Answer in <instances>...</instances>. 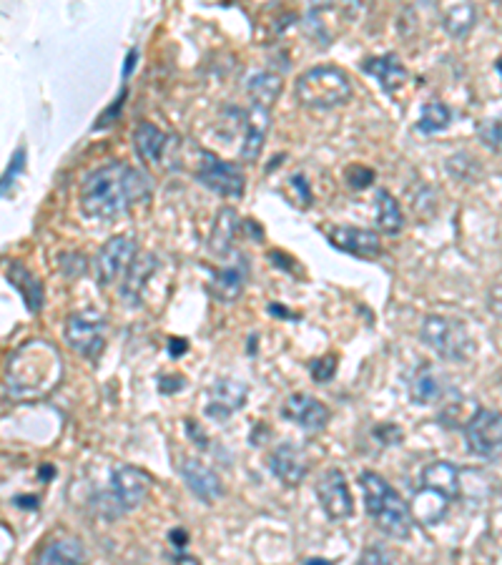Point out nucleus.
<instances>
[{
    "label": "nucleus",
    "instance_id": "30",
    "mask_svg": "<svg viewBox=\"0 0 502 565\" xmlns=\"http://www.w3.org/2000/svg\"><path fill=\"white\" fill-rule=\"evenodd\" d=\"M475 26V8L470 3H459V5H452L447 13H444V28L450 30L452 35H465L467 30Z\"/></svg>",
    "mask_w": 502,
    "mask_h": 565
},
{
    "label": "nucleus",
    "instance_id": "42",
    "mask_svg": "<svg viewBox=\"0 0 502 565\" xmlns=\"http://www.w3.org/2000/svg\"><path fill=\"white\" fill-rule=\"evenodd\" d=\"M304 565H332V563H326V561H307Z\"/></svg>",
    "mask_w": 502,
    "mask_h": 565
},
{
    "label": "nucleus",
    "instance_id": "4",
    "mask_svg": "<svg viewBox=\"0 0 502 565\" xmlns=\"http://www.w3.org/2000/svg\"><path fill=\"white\" fill-rule=\"evenodd\" d=\"M420 337L432 352H437L447 362H465L475 352V342L467 334V327L452 317H443V314L425 317Z\"/></svg>",
    "mask_w": 502,
    "mask_h": 565
},
{
    "label": "nucleus",
    "instance_id": "26",
    "mask_svg": "<svg viewBox=\"0 0 502 565\" xmlns=\"http://www.w3.org/2000/svg\"><path fill=\"white\" fill-rule=\"evenodd\" d=\"M249 96L251 104L264 106V108H271L274 101L279 98L281 93V78L274 74H254L249 78Z\"/></svg>",
    "mask_w": 502,
    "mask_h": 565
},
{
    "label": "nucleus",
    "instance_id": "2",
    "mask_svg": "<svg viewBox=\"0 0 502 565\" xmlns=\"http://www.w3.org/2000/svg\"><path fill=\"white\" fill-rule=\"evenodd\" d=\"M359 483H362V490H365L367 513H370L374 525L392 538L410 536L412 513H410V506L402 500V495L382 475H377L372 470L362 473Z\"/></svg>",
    "mask_w": 502,
    "mask_h": 565
},
{
    "label": "nucleus",
    "instance_id": "7",
    "mask_svg": "<svg viewBox=\"0 0 502 565\" xmlns=\"http://www.w3.org/2000/svg\"><path fill=\"white\" fill-rule=\"evenodd\" d=\"M66 342L74 347L81 357L98 359L106 347L104 317L93 312L71 314L66 319Z\"/></svg>",
    "mask_w": 502,
    "mask_h": 565
},
{
    "label": "nucleus",
    "instance_id": "27",
    "mask_svg": "<svg viewBox=\"0 0 502 565\" xmlns=\"http://www.w3.org/2000/svg\"><path fill=\"white\" fill-rule=\"evenodd\" d=\"M377 224H380V229H382L384 234H399L402 226H404L402 208L395 201V196L389 192H384V189L377 192Z\"/></svg>",
    "mask_w": 502,
    "mask_h": 565
},
{
    "label": "nucleus",
    "instance_id": "12",
    "mask_svg": "<svg viewBox=\"0 0 502 565\" xmlns=\"http://www.w3.org/2000/svg\"><path fill=\"white\" fill-rule=\"evenodd\" d=\"M284 417L296 422L299 428H304L307 432H322L329 422V410H326L322 402L311 395H304V392H296L289 400L284 402Z\"/></svg>",
    "mask_w": 502,
    "mask_h": 565
},
{
    "label": "nucleus",
    "instance_id": "9",
    "mask_svg": "<svg viewBox=\"0 0 502 565\" xmlns=\"http://www.w3.org/2000/svg\"><path fill=\"white\" fill-rule=\"evenodd\" d=\"M317 498H319V506L326 513V518H332V521H344L355 513V500H352V492L347 485V477L337 467L326 470L325 475L317 480Z\"/></svg>",
    "mask_w": 502,
    "mask_h": 565
},
{
    "label": "nucleus",
    "instance_id": "14",
    "mask_svg": "<svg viewBox=\"0 0 502 565\" xmlns=\"http://www.w3.org/2000/svg\"><path fill=\"white\" fill-rule=\"evenodd\" d=\"M181 475H184V483L189 485V490L207 500V503H214L224 495V483L222 477L216 475L208 465H204L201 460H184L181 465Z\"/></svg>",
    "mask_w": 502,
    "mask_h": 565
},
{
    "label": "nucleus",
    "instance_id": "23",
    "mask_svg": "<svg viewBox=\"0 0 502 565\" xmlns=\"http://www.w3.org/2000/svg\"><path fill=\"white\" fill-rule=\"evenodd\" d=\"M447 507H450V500L444 495L420 488L412 495L410 513H412V521H417L420 525H437L447 515Z\"/></svg>",
    "mask_w": 502,
    "mask_h": 565
},
{
    "label": "nucleus",
    "instance_id": "13",
    "mask_svg": "<svg viewBox=\"0 0 502 565\" xmlns=\"http://www.w3.org/2000/svg\"><path fill=\"white\" fill-rule=\"evenodd\" d=\"M249 395V387L239 380H216L208 392L207 415L211 420H226L237 412Z\"/></svg>",
    "mask_w": 502,
    "mask_h": 565
},
{
    "label": "nucleus",
    "instance_id": "24",
    "mask_svg": "<svg viewBox=\"0 0 502 565\" xmlns=\"http://www.w3.org/2000/svg\"><path fill=\"white\" fill-rule=\"evenodd\" d=\"M239 229V214L231 207H224L219 214H216V222L211 226V234H208V249L216 254V256H226L231 252V241H234V234Z\"/></svg>",
    "mask_w": 502,
    "mask_h": 565
},
{
    "label": "nucleus",
    "instance_id": "39",
    "mask_svg": "<svg viewBox=\"0 0 502 565\" xmlns=\"http://www.w3.org/2000/svg\"><path fill=\"white\" fill-rule=\"evenodd\" d=\"M186 430H189V435H193V437L199 440V447H207V440H204V435L199 432L196 422H186Z\"/></svg>",
    "mask_w": 502,
    "mask_h": 565
},
{
    "label": "nucleus",
    "instance_id": "19",
    "mask_svg": "<svg viewBox=\"0 0 502 565\" xmlns=\"http://www.w3.org/2000/svg\"><path fill=\"white\" fill-rule=\"evenodd\" d=\"M86 561L89 553L78 538H56L41 548L35 565H86Z\"/></svg>",
    "mask_w": 502,
    "mask_h": 565
},
{
    "label": "nucleus",
    "instance_id": "20",
    "mask_svg": "<svg viewBox=\"0 0 502 565\" xmlns=\"http://www.w3.org/2000/svg\"><path fill=\"white\" fill-rule=\"evenodd\" d=\"M269 121H271L269 108L259 104H251V108L247 111V134H244V146H241V159L244 161L251 164V161L259 159V153L264 149Z\"/></svg>",
    "mask_w": 502,
    "mask_h": 565
},
{
    "label": "nucleus",
    "instance_id": "28",
    "mask_svg": "<svg viewBox=\"0 0 502 565\" xmlns=\"http://www.w3.org/2000/svg\"><path fill=\"white\" fill-rule=\"evenodd\" d=\"M452 121V111L447 108V104L443 101H429L422 108L420 114V121H417V131L420 134H437V131H444Z\"/></svg>",
    "mask_w": 502,
    "mask_h": 565
},
{
    "label": "nucleus",
    "instance_id": "8",
    "mask_svg": "<svg viewBox=\"0 0 502 565\" xmlns=\"http://www.w3.org/2000/svg\"><path fill=\"white\" fill-rule=\"evenodd\" d=\"M136 256H138V247H136L133 237L119 234V237L108 239L101 247V252L96 254V279H98V284L111 286L123 271L131 269Z\"/></svg>",
    "mask_w": 502,
    "mask_h": 565
},
{
    "label": "nucleus",
    "instance_id": "6",
    "mask_svg": "<svg viewBox=\"0 0 502 565\" xmlns=\"http://www.w3.org/2000/svg\"><path fill=\"white\" fill-rule=\"evenodd\" d=\"M196 179L207 186L208 192L226 196V199H239L247 189V177L237 164L224 161L216 153L201 151V164L196 169Z\"/></svg>",
    "mask_w": 502,
    "mask_h": 565
},
{
    "label": "nucleus",
    "instance_id": "1",
    "mask_svg": "<svg viewBox=\"0 0 502 565\" xmlns=\"http://www.w3.org/2000/svg\"><path fill=\"white\" fill-rule=\"evenodd\" d=\"M151 196L148 179L126 161L93 169L81 184V208L90 219H119Z\"/></svg>",
    "mask_w": 502,
    "mask_h": 565
},
{
    "label": "nucleus",
    "instance_id": "35",
    "mask_svg": "<svg viewBox=\"0 0 502 565\" xmlns=\"http://www.w3.org/2000/svg\"><path fill=\"white\" fill-rule=\"evenodd\" d=\"M59 262H60V271L66 274V277H71V279H75V277H81L83 271H86V259L81 256V254H60L59 256Z\"/></svg>",
    "mask_w": 502,
    "mask_h": 565
},
{
    "label": "nucleus",
    "instance_id": "17",
    "mask_svg": "<svg viewBox=\"0 0 502 565\" xmlns=\"http://www.w3.org/2000/svg\"><path fill=\"white\" fill-rule=\"evenodd\" d=\"M269 470L279 477L284 485L294 488L302 483V477L307 473V458L304 452L292 443H281L269 458Z\"/></svg>",
    "mask_w": 502,
    "mask_h": 565
},
{
    "label": "nucleus",
    "instance_id": "16",
    "mask_svg": "<svg viewBox=\"0 0 502 565\" xmlns=\"http://www.w3.org/2000/svg\"><path fill=\"white\" fill-rule=\"evenodd\" d=\"M247 279H249V262H247L244 254H239L237 264H231V267L226 269H214V282L208 286V292L219 299V302L229 304V302L241 297V292L247 286Z\"/></svg>",
    "mask_w": 502,
    "mask_h": 565
},
{
    "label": "nucleus",
    "instance_id": "41",
    "mask_svg": "<svg viewBox=\"0 0 502 565\" xmlns=\"http://www.w3.org/2000/svg\"><path fill=\"white\" fill-rule=\"evenodd\" d=\"M0 533H3V540H5V545H3V563H5L8 561V525H3ZM11 545H13V540H11Z\"/></svg>",
    "mask_w": 502,
    "mask_h": 565
},
{
    "label": "nucleus",
    "instance_id": "31",
    "mask_svg": "<svg viewBox=\"0 0 502 565\" xmlns=\"http://www.w3.org/2000/svg\"><path fill=\"white\" fill-rule=\"evenodd\" d=\"M477 134H480V141H482L488 149L502 153V116L500 119L482 121V123L477 126Z\"/></svg>",
    "mask_w": 502,
    "mask_h": 565
},
{
    "label": "nucleus",
    "instance_id": "3",
    "mask_svg": "<svg viewBox=\"0 0 502 565\" xmlns=\"http://www.w3.org/2000/svg\"><path fill=\"white\" fill-rule=\"evenodd\" d=\"M294 93L307 108H334L352 98V81L340 66H314L296 78Z\"/></svg>",
    "mask_w": 502,
    "mask_h": 565
},
{
    "label": "nucleus",
    "instance_id": "34",
    "mask_svg": "<svg viewBox=\"0 0 502 565\" xmlns=\"http://www.w3.org/2000/svg\"><path fill=\"white\" fill-rule=\"evenodd\" d=\"M310 373L317 382H326V380H332L334 373H337V357H334V355H326V357L322 359H314V362L310 365Z\"/></svg>",
    "mask_w": 502,
    "mask_h": 565
},
{
    "label": "nucleus",
    "instance_id": "15",
    "mask_svg": "<svg viewBox=\"0 0 502 565\" xmlns=\"http://www.w3.org/2000/svg\"><path fill=\"white\" fill-rule=\"evenodd\" d=\"M133 146L141 161L148 166H161L166 159V151L171 146V136L163 134L159 126L141 121L133 131Z\"/></svg>",
    "mask_w": 502,
    "mask_h": 565
},
{
    "label": "nucleus",
    "instance_id": "29",
    "mask_svg": "<svg viewBox=\"0 0 502 565\" xmlns=\"http://www.w3.org/2000/svg\"><path fill=\"white\" fill-rule=\"evenodd\" d=\"M440 392H443V387H440L437 377H435V373H432L429 367H422L420 373L414 374L412 400L417 402V404H429V402H435L440 397Z\"/></svg>",
    "mask_w": 502,
    "mask_h": 565
},
{
    "label": "nucleus",
    "instance_id": "10",
    "mask_svg": "<svg viewBox=\"0 0 502 565\" xmlns=\"http://www.w3.org/2000/svg\"><path fill=\"white\" fill-rule=\"evenodd\" d=\"M329 244L340 252L352 254L359 259H374L382 252L380 234L372 229H359V226H329L325 231Z\"/></svg>",
    "mask_w": 502,
    "mask_h": 565
},
{
    "label": "nucleus",
    "instance_id": "22",
    "mask_svg": "<svg viewBox=\"0 0 502 565\" xmlns=\"http://www.w3.org/2000/svg\"><path fill=\"white\" fill-rule=\"evenodd\" d=\"M5 277H8V282L13 284L15 289L20 292V297L26 302V307H28V312H41L43 310V284L38 282V277L35 274H30L28 269L23 267L20 262H11V267L5 271Z\"/></svg>",
    "mask_w": 502,
    "mask_h": 565
},
{
    "label": "nucleus",
    "instance_id": "36",
    "mask_svg": "<svg viewBox=\"0 0 502 565\" xmlns=\"http://www.w3.org/2000/svg\"><path fill=\"white\" fill-rule=\"evenodd\" d=\"M359 565H395V561L382 548H367L365 555L359 558Z\"/></svg>",
    "mask_w": 502,
    "mask_h": 565
},
{
    "label": "nucleus",
    "instance_id": "25",
    "mask_svg": "<svg viewBox=\"0 0 502 565\" xmlns=\"http://www.w3.org/2000/svg\"><path fill=\"white\" fill-rule=\"evenodd\" d=\"M153 269H156V256H151V254H146V256H136V262H133L131 269H129L126 284H123V289H121V294H123L129 307H138V304H141L144 282L153 274Z\"/></svg>",
    "mask_w": 502,
    "mask_h": 565
},
{
    "label": "nucleus",
    "instance_id": "38",
    "mask_svg": "<svg viewBox=\"0 0 502 565\" xmlns=\"http://www.w3.org/2000/svg\"><path fill=\"white\" fill-rule=\"evenodd\" d=\"M174 565H201L196 558H192V555H186V553H176L174 555Z\"/></svg>",
    "mask_w": 502,
    "mask_h": 565
},
{
    "label": "nucleus",
    "instance_id": "5",
    "mask_svg": "<svg viewBox=\"0 0 502 565\" xmlns=\"http://www.w3.org/2000/svg\"><path fill=\"white\" fill-rule=\"evenodd\" d=\"M465 440L470 452L482 460L502 458V412L480 407L465 425Z\"/></svg>",
    "mask_w": 502,
    "mask_h": 565
},
{
    "label": "nucleus",
    "instance_id": "33",
    "mask_svg": "<svg viewBox=\"0 0 502 565\" xmlns=\"http://www.w3.org/2000/svg\"><path fill=\"white\" fill-rule=\"evenodd\" d=\"M26 169V149L23 146H18L13 153V159L8 161V169H5V174H3V196L8 193V189H11V184L15 181V177L20 174Z\"/></svg>",
    "mask_w": 502,
    "mask_h": 565
},
{
    "label": "nucleus",
    "instance_id": "37",
    "mask_svg": "<svg viewBox=\"0 0 502 565\" xmlns=\"http://www.w3.org/2000/svg\"><path fill=\"white\" fill-rule=\"evenodd\" d=\"M292 189L299 192V196H302V207H310L311 192H310V186H307V179H304L302 174H296L294 179H292Z\"/></svg>",
    "mask_w": 502,
    "mask_h": 565
},
{
    "label": "nucleus",
    "instance_id": "32",
    "mask_svg": "<svg viewBox=\"0 0 502 565\" xmlns=\"http://www.w3.org/2000/svg\"><path fill=\"white\" fill-rule=\"evenodd\" d=\"M344 179H347V184L352 189H365V186H370L372 181H374V171L365 164H352L344 171Z\"/></svg>",
    "mask_w": 502,
    "mask_h": 565
},
{
    "label": "nucleus",
    "instance_id": "21",
    "mask_svg": "<svg viewBox=\"0 0 502 565\" xmlns=\"http://www.w3.org/2000/svg\"><path fill=\"white\" fill-rule=\"evenodd\" d=\"M422 488L444 495L447 500H458L459 495V467L455 462H429L422 470Z\"/></svg>",
    "mask_w": 502,
    "mask_h": 565
},
{
    "label": "nucleus",
    "instance_id": "40",
    "mask_svg": "<svg viewBox=\"0 0 502 565\" xmlns=\"http://www.w3.org/2000/svg\"><path fill=\"white\" fill-rule=\"evenodd\" d=\"M184 349H186V342H184V340H171V342H169V352H171V355H181Z\"/></svg>",
    "mask_w": 502,
    "mask_h": 565
},
{
    "label": "nucleus",
    "instance_id": "11",
    "mask_svg": "<svg viewBox=\"0 0 502 565\" xmlns=\"http://www.w3.org/2000/svg\"><path fill=\"white\" fill-rule=\"evenodd\" d=\"M111 490L121 510H133L146 500L151 490V475L133 465H119L111 475Z\"/></svg>",
    "mask_w": 502,
    "mask_h": 565
},
{
    "label": "nucleus",
    "instance_id": "18",
    "mask_svg": "<svg viewBox=\"0 0 502 565\" xmlns=\"http://www.w3.org/2000/svg\"><path fill=\"white\" fill-rule=\"evenodd\" d=\"M362 71L367 75H374L380 81L387 93H395L397 89H402L407 83V68L399 63V59L395 53H384V56H374V59L362 60Z\"/></svg>",
    "mask_w": 502,
    "mask_h": 565
}]
</instances>
